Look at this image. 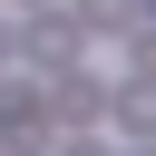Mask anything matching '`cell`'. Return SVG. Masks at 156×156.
<instances>
[{
    "label": "cell",
    "mask_w": 156,
    "mask_h": 156,
    "mask_svg": "<svg viewBox=\"0 0 156 156\" xmlns=\"http://www.w3.org/2000/svg\"><path fill=\"white\" fill-rule=\"evenodd\" d=\"M146 0H78V29H136Z\"/></svg>",
    "instance_id": "obj_4"
},
{
    "label": "cell",
    "mask_w": 156,
    "mask_h": 156,
    "mask_svg": "<svg viewBox=\"0 0 156 156\" xmlns=\"http://www.w3.org/2000/svg\"><path fill=\"white\" fill-rule=\"evenodd\" d=\"M29 58L68 68V58H78V20H58V10H29Z\"/></svg>",
    "instance_id": "obj_2"
},
{
    "label": "cell",
    "mask_w": 156,
    "mask_h": 156,
    "mask_svg": "<svg viewBox=\"0 0 156 156\" xmlns=\"http://www.w3.org/2000/svg\"><path fill=\"white\" fill-rule=\"evenodd\" d=\"M49 117H58V127H88V117H98V78L58 68V78H49Z\"/></svg>",
    "instance_id": "obj_3"
},
{
    "label": "cell",
    "mask_w": 156,
    "mask_h": 156,
    "mask_svg": "<svg viewBox=\"0 0 156 156\" xmlns=\"http://www.w3.org/2000/svg\"><path fill=\"white\" fill-rule=\"evenodd\" d=\"M49 136V98H29V78H0V146H39Z\"/></svg>",
    "instance_id": "obj_1"
},
{
    "label": "cell",
    "mask_w": 156,
    "mask_h": 156,
    "mask_svg": "<svg viewBox=\"0 0 156 156\" xmlns=\"http://www.w3.org/2000/svg\"><path fill=\"white\" fill-rule=\"evenodd\" d=\"M68 156H107V146H98V136H78V146H68Z\"/></svg>",
    "instance_id": "obj_5"
}]
</instances>
